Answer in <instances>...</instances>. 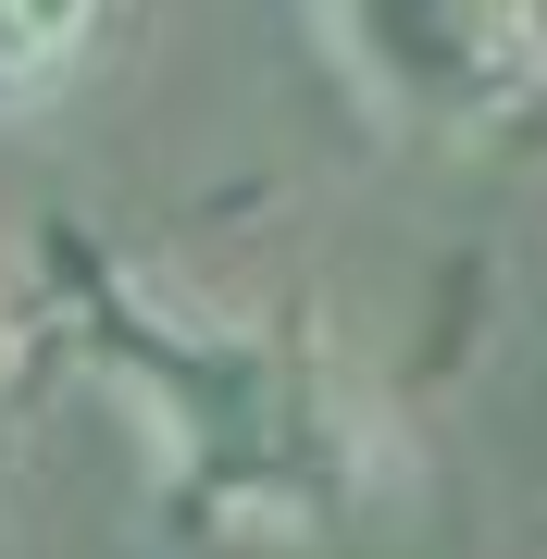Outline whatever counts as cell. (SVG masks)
I'll return each mask as SVG.
<instances>
[{"instance_id": "1", "label": "cell", "mask_w": 547, "mask_h": 559, "mask_svg": "<svg viewBox=\"0 0 547 559\" xmlns=\"http://www.w3.org/2000/svg\"><path fill=\"white\" fill-rule=\"evenodd\" d=\"M87 360L138 385L150 436H163V498L187 522L324 535L385 485L373 399L299 323H224L187 299H150L124 274H87Z\"/></svg>"}, {"instance_id": "4", "label": "cell", "mask_w": 547, "mask_h": 559, "mask_svg": "<svg viewBox=\"0 0 547 559\" xmlns=\"http://www.w3.org/2000/svg\"><path fill=\"white\" fill-rule=\"evenodd\" d=\"M0 373H13V299H0Z\"/></svg>"}, {"instance_id": "2", "label": "cell", "mask_w": 547, "mask_h": 559, "mask_svg": "<svg viewBox=\"0 0 547 559\" xmlns=\"http://www.w3.org/2000/svg\"><path fill=\"white\" fill-rule=\"evenodd\" d=\"M348 87L411 138H498L547 100L535 0H324Z\"/></svg>"}, {"instance_id": "3", "label": "cell", "mask_w": 547, "mask_h": 559, "mask_svg": "<svg viewBox=\"0 0 547 559\" xmlns=\"http://www.w3.org/2000/svg\"><path fill=\"white\" fill-rule=\"evenodd\" d=\"M124 38V0H0V112H50Z\"/></svg>"}]
</instances>
